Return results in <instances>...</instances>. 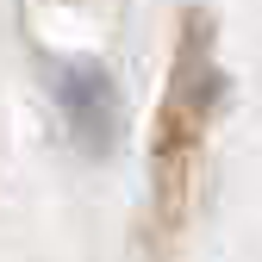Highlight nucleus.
<instances>
[{"label": "nucleus", "mask_w": 262, "mask_h": 262, "mask_svg": "<svg viewBox=\"0 0 262 262\" xmlns=\"http://www.w3.org/2000/svg\"><path fill=\"white\" fill-rule=\"evenodd\" d=\"M206 100H212V69H206V38L193 31L181 44V62H175L169 106L156 119V181H162V193H175L187 181L193 144H200V125H206Z\"/></svg>", "instance_id": "f257e3e1"}, {"label": "nucleus", "mask_w": 262, "mask_h": 262, "mask_svg": "<svg viewBox=\"0 0 262 262\" xmlns=\"http://www.w3.org/2000/svg\"><path fill=\"white\" fill-rule=\"evenodd\" d=\"M56 100H62V113H69V125L81 131V144H94V150H106V144H113L119 100H113V81H106L100 69H62Z\"/></svg>", "instance_id": "f03ea898"}]
</instances>
